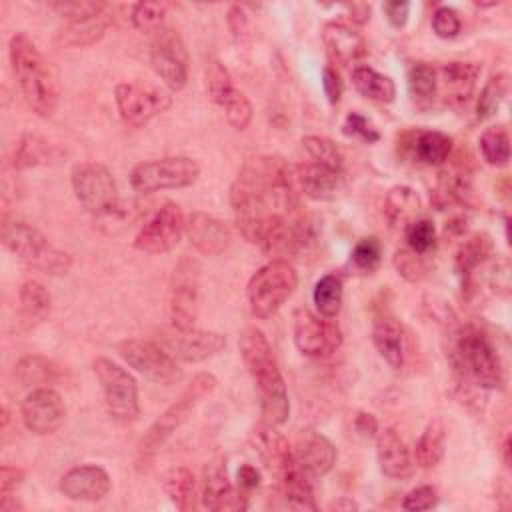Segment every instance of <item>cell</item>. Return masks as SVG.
<instances>
[{
  "label": "cell",
  "mask_w": 512,
  "mask_h": 512,
  "mask_svg": "<svg viewBox=\"0 0 512 512\" xmlns=\"http://www.w3.org/2000/svg\"><path fill=\"white\" fill-rule=\"evenodd\" d=\"M20 314L28 326H36L44 322L52 310V296L44 288V284L36 280H28L22 284L20 292Z\"/></svg>",
  "instance_id": "obj_38"
},
{
  "label": "cell",
  "mask_w": 512,
  "mask_h": 512,
  "mask_svg": "<svg viewBox=\"0 0 512 512\" xmlns=\"http://www.w3.org/2000/svg\"><path fill=\"white\" fill-rule=\"evenodd\" d=\"M218 380L210 372H198L190 384L180 392V396L150 424L146 434L138 442L136 466L138 470H148L156 454L168 442V438L192 416L204 398L216 390Z\"/></svg>",
  "instance_id": "obj_5"
},
{
  "label": "cell",
  "mask_w": 512,
  "mask_h": 512,
  "mask_svg": "<svg viewBox=\"0 0 512 512\" xmlns=\"http://www.w3.org/2000/svg\"><path fill=\"white\" fill-rule=\"evenodd\" d=\"M224 114H226V120L232 128L236 130H246L252 122V116H254V110H252V104L248 100V96L244 92H240L238 88L232 92V96L224 102Z\"/></svg>",
  "instance_id": "obj_51"
},
{
  "label": "cell",
  "mask_w": 512,
  "mask_h": 512,
  "mask_svg": "<svg viewBox=\"0 0 512 512\" xmlns=\"http://www.w3.org/2000/svg\"><path fill=\"white\" fill-rule=\"evenodd\" d=\"M162 490L168 500L182 512H190L198 502V488L192 470L186 466H174L162 476Z\"/></svg>",
  "instance_id": "obj_34"
},
{
  "label": "cell",
  "mask_w": 512,
  "mask_h": 512,
  "mask_svg": "<svg viewBox=\"0 0 512 512\" xmlns=\"http://www.w3.org/2000/svg\"><path fill=\"white\" fill-rule=\"evenodd\" d=\"M112 24V16L108 12H102L98 16L78 20V22H66L64 28L56 34V44L64 48H86L96 44Z\"/></svg>",
  "instance_id": "obj_30"
},
{
  "label": "cell",
  "mask_w": 512,
  "mask_h": 512,
  "mask_svg": "<svg viewBox=\"0 0 512 512\" xmlns=\"http://www.w3.org/2000/svg\"><path fill=\"white\" fill-rule=\"evenodd\" d=\"M186 232V218L176 202H164L138 230L134 248L146 254H166Z\"/></svg>",
  "instance_id": "obj_14"
},
{
  "label": "cell",
  "mask_w": 512,
  "mask_h": 512,
  "mask_svg": "<svg viewBox=\"0 0 512 512\" xmlns=\"http://www.w3.org/2000/svg\"><path fill=\"white\" fill-rule=\"evenodd\" d=\"M342 132L346 136H356L366 144H374V142L380 140V132L360 112H348L346 114L344 124H342Z\"/></svg>",
  "instance_id": "obj_53"
},
{
  "label": "cell",
  "mask_w": 512,
  "mask_h": 512,
  "mask_svg": "<svg viewBox=\"0 0 512 512\" xmlns=\"http://www.w3.org/2000/svg\"><path fill=\"white\" fill-rule=\"evenodd\" d=\"M70 182L80 206L96 218H106L120 208L118 186L112 172L100 162H80L70 172Z\"/></svg>",
  "instance_id": "obj_8"
},
{
  "label": "cell",
  "mask_w": 512,
  "mask_h": 512,
  "mask_svg": "<svg viewBox=\"0 0 512 512\" xmlns=\"http://www.w3.org/2000/svg\"><path fill=\"white\" fill-rule=\"evenodd\" d=\"M480 154L490 166H506L510 160V136L504 126H490L478 138Z\"/></svg>",
  "instance_id": "obj_42"
},
{
  "label": "cell",
  "mask_w": 512,
  "mask_h": 512,
  "mask_svg": "<svg viewBox=\"0 0 512 512\" xmlns=\"http://www.w3.org/2000/svg\"><path fill=\"white\" fill-rule=\"evenodd\" d=\"M372 342L390 368L400 370L404 366V330L394 316L382 314L374 320Z\"/></svg>",
  "instance_id": "obj_28"
},
{
  "label": "cell",
  "mask_w": 512,
  "mask_h": 512,
  "mask_svg": "<svg viewBox=\"0 0 512 512\" xmlns=\"http://www.w3.org/2000/svg\"><path fill=\"white\" fill-rule=\"evenodd\" d=\"M376 454L380 470L394 480H404L412 474L414 462L412 454L402 440L400 432L394 426H388L384 430H378L376 434Z\"/></svg>",
  "instance_id": "obj_24"
},
{
  "label": "cell",
  "mask_w": 512,
  "mask_h": 512,
  "mask_svg": "<svg viewBox=\"0 0 512 512\" xmlns=\"http://www.w3.org/2000/svg\"><path fill=\"white\" fill-rule=\"evenodd\" d=\"M502 462L506 468H510V438L508 436L502 442Z\"/></svg>",
  "instance_id": "obj_64"
},
{
  "label": "cell",
  "mask_w": 512,
  "mask_h": 512,
  "mask_svg": "<svg viewBox=\"0 0 512 512\" xmlns=\"http://www.w3.org/2000/svg\"><path fill=\"white\" fill-rule=\"evenodd\" d=\"M200 176V166L188 156H164L140 162L130 172V186L140 194L168 188L192 186Z\"/></svg>",
  "instance_id": "obj_9"
},
{
  "label": "cell",
  "mask_w": 512,
  "mask_h": 512,
  "mask_svg": "<svg viewBox=\"0 0 512 512\" xmlns=\"http://www.w3.org/2000/svg\"><path fill=\"white\" fill-rule=\"evenodd\" d=\"M420 208V196L410 186L390 188L384 200V216L390 228L398 230H406V226L416 220Z\"/></svg>",
  "instance_id": "obj_33"
},
{
  "label": "cell",
  "mask_w": 512,
  "mask_h": 512,
  "mask_svg": "<svg viewBox=\"0 0 512 512\" xmlns=\"http://www.w3.org/2000/svg\"><path fill=\"white\" fill-rule=\"evenodd\" d=\"M294 172H296V182L300 192L312 200H330L336 196L340 188L342 172L330 170L316 162L298 164L294 166Z\"/></svg>",
  "instance_id": "obj_29"
},
{
  "label": "cell",
  "mask_w": 512,
  "mask_h": 512,
  "mask_svg": "<svg viewBox=\"0 0 512 512\" xmlns=\"http://www.w3.org/2000/svg\"><path fill=\"white\" fill-rule=\"evenodd\" d=\"M316 310L320 312V316L324 318H336L340 308H342V298H344V286H342V278L336 272L324 274L312 292Z\"/></svg>",
  "instance_id": "obj_41"
},
{
  "label": "cell",
  "mask_w": 512,
  "mask_h": 512,
  "mask_svg": "<svg viewBox=\"0 0 512 512\" xmlns=\"http://www.w3.org/2000/svg\"><path fill=\"white\" fill-rule=\"evenodd\" d=\"M352 86L358 94H362L368 100L390 104L396 98V84L390 76L376 72L370 66H356L350 74Z\"/></svg>",
  "instance_id": "obj_36"
},
{
  "label": "cell",
  "mask_w": 512,
  "mask_h": 512,
  "mask_svg": "<svg viewBox=\"0 0 512 512\" xmlns=\"http://www.w3.org/2000/svg\"><path fill=\"white\" fill-rule=\"evenodd\" d=\"M200 498L202 504L214 512L248 508L246 494L240 488H234L226 472V462L222 458H216L204 466Z\"/></svg>",
  "instance_id": "obj_19"
},
{
  "label": "cell",
  "mask_w": 512,
  "mask_h": 512,
  "mask_svg": "<svg viewBox=\"0 0 512 512\" xmlns=\"http://www.w3.org/2000/svg\"><path fill=\"white\" fill-rule=\"evenodd\" d=\"M200 266L194 258L182 256L172 274L170 322L174 330L194 328L200 308Z\"/></svg>",
  "instance_id": "obj_11"
},
{
  "label": "cell",
  "mask_w": 512,
  "mask_h": 512,
  "mask_svg": "<svg viewBox=\"0 0 512 512\" xmlns=\"http://www.w3.org/2000/svg\"><path fill=\"white\" fill-rule=\"evenodd\" d=\"M426 254H416L410 248L408 250H398L394 254V266L398 270V274L408 280V282H420L428 276L430 266L424 258Z\"/></svg>",
  "instance_id": "obj_50"
},
{
  "label": "cell",
  "mask_w": 512,
  "mask_h": 512,
  "mask_svg": "<svg viewBox=\"0 0 512 512\" xmlns=\"http://www.w3.org/2000/svg\"><path fill=\"white\" fill-rule=\"evenodd\" d=\"M408 248L416 254H428L436 244V228L428 218H416L404 230Z\"/></svg>",
  "instance_id": "obj_49"
},
{
  "label": "cell",
  "mask_w": 512,
  "mask_h": 512,
  "mask_svg": "<svg viewBox=\"0 0 512 512\" xmlns=\"http://www.w3.org/2000/svg\"><path fill=\"white\" fill-rule=\"evenodd\" d=\"M186 236H188L190 244L204 256L222 254L232 240L230 228L222 220H218L206 212H192L188 216Z\"/></svg>",
  "instance_id": "obj_23"
},
{
  "label": "cell",
  "mask_w": 512,
  "mask_h": 512,
  "mask_svg": "<svg viewBox=\"0 0 512 512\" xmlns=\"http://www.w3.org/2000/svg\"><path fill=\"white\" fill-rule=\"evenodd\" d=\"M438 504V492L434 486H418L414 490H410L404 498H402V508L410 510V512H420V510H430Z\"/></svg>",
  "instance_id": "obj_54"
},
{
  "label": "cell",
  "mask_w": 512,
  "mask_h": 512,
  "mask_svg": "<svg viewBox=\"0 0 512 512\" xmlns=\"http://www.w3.org/2000/svg\"><path fill=\"white\" fill-rule=\"evenodd\" d=\"M22 480H24V470L22 468L4 464L0 468V496L14 494L16 488L22 484Z\"/></svg>",
  "instance_id": "obj_58"
},
{
  "label": "cell",
  "mask_w": 512,
  "mask_h": 512,
  "mask_svg": "<svg viewBox=\"0 0 512 512\" xmlns=\"http://www.w3.org/2000/svg\"><path fill=\"white\" fill-rule=\"evenodd\" d=\"M466 224H468V220L464 216H454L446 222V234L462 236L466 232Z\"/></svg>",
  "instance_id": "obj_62"
},
{
  "label": "cell",
  "mask_w": 512,
  "mask_h": 512,
  "mask_svg": "<svg viewBox=\"0 0 512 512\" xmlns=\"http://www.w3.org/2000/svg\"><path fill=\"white\" fill-rule=\"evenodd\" d=\"M346 12H348V18L352 20V24L364 26L370 20L372 8L366 2H354V4H346Z\"/></svg>",
  "instance_id": "obj_61"
},
{
  "label": "cell",
  "mask_w": 512,
  "mask_h": 512,
  "mask_svg": "<svg viewBox=\"0 0 512 512\" xmlns=\"http://www.w3.org/2000/svg\"><path fill=\"white\" fill-rule=\"evenodd\" d=\"M382 10L386 14V20L390 22V26L394 28H404L410 16V2L404 0H390L382 4Z\"/></svg>",
  "instance_id": "obj_57"
},
{
  "label": "cell",
  "mask_w": 512,
  "mask_h": 512,
  "mask_svg": "<svg viewBox=\"0 0 512 512\" xmlns=\"http://www.w3.org/2000/svg\"><path fill=\"white\" fill-rule=\"evenodd\" d=\"M480 76V64L476 62H448L440 68V80H442V96L448 106H464L476 88Z\"/></svg>",
  "instance_id": "obj_25"
},
{
  "label": "cell",
  "mask_w": 512,
  "mask_h": 512,
  "mask_svg": "<svg viewBox=\"0 0 512 512\" xmlns=\"http://www.w3.org/2000/svg\"><path fill=\"white\" fill-rule=\"evenodd\" d=\"M226 22H228V28H230V34H232V40L238 44V46H246L250 42V24H248V16L244 12V8L240 4H232L230 10H228V16H226Z\"/></svg>",
  "instance_id": "obj_55"
},
{
  "label": "cell",
  "mask_w": 512,
  "mask_h": 512,
  "mask_svg": "<svg viewBox=\"0 0 512 512\" xmlns=\"http://www.w3.org/2000/svg\"><path fill=\"white\" fill-rule=\"evenodd\" d=\"M92 368L102 386L108 414L116 422H134L140 416L138 384L134 376L110 358H96Z\"/></svg>",
  "instance_id": "obj_10"
},
{
  "label": "cell",
  "mask_w": 512,
  "mask_h": 512,
  "mask_svg": "<svg viewBox=\"0 0 512 512\" xmlns=\"http://www.w3.org/2000/svg\"><path fill=\"white\" fill-rule=\"evenodd\" d=\"M238 348L242 362L258 388L262 420L272 426L284 424L290 416V400L268 338L260 328L246 326L240 332Z\"/></svg>",
  "instance_id": "obj_2"
},
{
  "label": "cell",
  "mask_w": 512,
  "mask_h": 512,
  "mask_svg": "<svg viewBox=\"0 0 512 512\" xmlns=\"http://www.w3.org/2000/svg\"><path fill=\"white\" fill-rule=\"evenodd\" d=\"M278 498L282 508L290 510H318L314 500V490L304 470L292 474L290 478L278 482Z\"/></svg>",
  "instance_id": "obj_39"
},
{
  "label": "cell",
  "mask_w": 512,
  "mask_h": 512,
  "mask_svg": "<svg viewBox=\"0 0 512 512\" xmlns=\"http://www.w3.org/2000/svg\"><path fill=\"white\" fill-rule=\"evenodd\" d=\"M324 46L328 48L330 56L338 64H350L356 62L366 54V40L360 32L350 28L344 22H328L322 30Z\"/></svg>",
  "instance_id": "obj_27"
},
{
  "label": "cell",
  "mask_w": 512,
  "mask_h": 512,
  "mask_svg": "<svg viewBox=\"0 0 512 512\" xmlns=\"http://www.w3.org/2000/svg\"><path fill=\"white\" fill-rule=\"evenodd\" d=\"M444 444H446V430L442 420L434 418L426 424L420 438L416 440L414 448V460L420 468H434L442 456H444Z\"/></svg>",
  "instance_id": "obj_40"
},
{
  "label": "cell",
  "mask_w": 512,
  "mask_h": 512,
  "mask_svg": "<svg viewBox=\"0 0 512 512\" xmlns=\"http://www.w3.org/2000/svg\"><path fill=\"white\" fill-rule=\"evenodd\" d=\"M328 510H336V512H352V510H358V504H356L352 498H348V496H340L338 500L330 502Z\"/></svg>",
  "instance_id": "obj_63"
},
{
  "label": "cell",
  "mask_w": 512,
  "mask_h": 512,
  "mask_svg": "<svg viewBox=\"0 0 512 512\" xmlns=\"http://www.w3.org/2000/svg\"><path fill=\"white\" fill-rule=\"evenodd\" d=\"M298 274L288 260H270L250 278L246 286L248 306L254 318L266 320L274 316L282 304L294 294Z\"/></svg>",
  "instance_id": "obj_7"
},
{
  "label": "cell",
  "mask_w": 512,
  "mask_h": 512,
  "mask_svg": "<svg viewBox=\"0 0 512 512\" xmlns=\"http://www.w3.org/2000/svg\"><path fill=\"white\" fill-rule=\"evenodd\" d=\"M168 4L166 2H154V0H142L132 6L130 20L136 30L140 32H158L164 28V16H166Z\"/></svg>",
  "instance_id": "obj_46"
},
{
  "label": "cell",
  "mask_w": 512,
  "mask_h": 512,
  "mask_svg": "<svg viewBox=\"0 0 512 512\" xmlns=\"http://www.w3.org/2000/svg\"><path fill=\"white\" fill-rule=\"evenodd\" d=\"M12 72L20 86L26 104L38 116H52L58 106L60 86L50 62L42 56L36 44L22 32L14 34L8 44Z\"/></svg>",
  "instance_id": "obj_3"
},
{
  "label": "cell",
  "mask_w": 512,
  "mask_h": 512,
  "mask_svg": "<svg viewBox=\"0 0 512 512\" xmlns=\"http://www.w3.org/2000/svg\"><path fill=\"white\" fill-rule=\"evenodd\" d=\"M24 426L38 436L54 434L66 418V406L62 396L50 386L34 388L20 404Z\"/></svg>",
  "instance_id": "obj_18"
},
{
  "label": "cell",
  "mask_w": 512,
  "mask_h": 512,
  "mask_svg": "<svg viewBox=\"0 0 512 512\" xmlns=\"http://www.w3.org/2000/svg\"><path fill=\"white\" fill-rule=\"evenodd\" d=\"M118 354L130 368L156 384H170L180 378L174 356L150 340L128 338L118 344Z\"/></svg>",
  "instance_id": "obj_16"
},
{
  "label": "cell",
  "mask_w": 512,
  "mask_h": 512,
  "mask_svg": "<svg viewBox=\"0 0 512 512\" xmlns=\"http://www.w3.org/2000/svg\"><path fill=\"white\" fill-rule=\"evenodd\" d=\"M354 430L364 436V438H372L378 434V420L374 414L370 412H364L360 410L356 416H354Z\"/></svg>",
  "instance_id": "obj_60"
},
{
  "label": "cell",
  "mask_w": 512,
  "mask_h": 512,
  "mask_svg": "<svg viewBox=\"0 0 512 512\" xmlns=\"http://www.w3.org/2000/svg\"><path fill=\"white\" fill-rule=\"evenodd\" d=\"M150 64L156 76L172 90L180 92L188 80V52L182 36L174 28H160L150 44Z\"/></svg>",
  "instance_id": "obj_12"
},
{
  "label": "cell",
  "mask_w": 512,
  "mask_h": 512,
  "mask_svg": "<svg viewBox=\"0 0 512 512\" xmlns=\"http://www.w3.org/2000/svg\"><path fill=\"white\" fill-rule=\"evenodd\" d=\"M60 374V366L40 354L22 356L14 366V376L22 386H48L58 380Z\"/></svg>",
  "instance_id": "obj_37"
},
{
  "label": "cell",
  "mask_w": 512,
  "mask_h": 512,
  "mask_svg": "<svg viewBox=\"0 0 512 512\" xmlns=\"http://www.w3.org/2000/svg\"><path fill=\"white\" fill-rule=\"evenodd\" d=\"M494 244L488 234H472L468 240H464L456 252V270L462 278V290H470V284L474 280V272L492 256Z\"/></svg>",
  "instance_id": "obj_31"
},
{
  "label": "cell",
  "mask_w": 512,
  "mask_h": 512,
  "mask_svg": "<svg viewBox=\"0 0 512 512\" xmlns=\"http://www.w3.org/2000/svg\"><path fill=\"white\" fill-rule=\"evenodd\" d=\"M204 86H206L208 98H210L214 104H218V106H224V102H226V100L232 96V92L236 90L228 68H226L220 60H210V62L206 64V70H204Z\"/></svg>",
  "instance_id": "obj_44"
},
{
  "label": "cell",
  "mask_w": 512,
  "mask_h": 512,
  "mask_svg": "<svg viewBox=\"0 0 512 512\" xmlns=\"http://www.w3.org/2000/svg\"><path fill=\"white\" fill-rule=\"evenodd\" d=\"M58 158H62V150L58 146L50 144L42 136L24 134V136H20V140L14 146L12 166L16 170H24V168L40 166V164L58 162Z\"/></svg>",
  "instance_id": "obj_32"
},
{
  "label": "cell",
  "mask_w": 512,
  "mask_h": 512,
  "mask_svg": "<svg viewBox=\"0 0 512 512\" xmlns=\"http://www.w3.org/2000/svg\"><path fill=\"white\" fill-rule=\"evenodd\" d=\"M0 238L2 244L18 256L24 264L50 274L60 276L70 270L72 258L68 252L56 248L50 244V240L32 224L20 220V218H2L0 226Z\"/></svg>",
  "instance_id": "obj_6"
},
{
  "label": "cell",
  "mask_w": 512,
  "mask_h": 512,
  "mask_svg": "<svg viewBox=\"0 0 512 512\" xmlns=\"http://www.w3.org/2000/svg\"><path fill=\"white\" fill-rule=\"evenodd\" d=\"M506 92H508V74H504V72L492 74L486 80V84L482 86L480 96L476 100V118L478 120L492 118L498 112Z\"/></svg>",
  "instance_id": "obj_43"
},
{
  "label": "cell",
  "mask_w": 512,
  "mask_h": 512,
  "mask_svg": "<svg viewBox=\"0 0 512 512\" xmlns=\"http://www.w3.org/2000/svg\"><path fill=\"white\" fill-rule=\"evenodd\" d=\"M170 352L182 362H204L226 348V336L214 330H176L168 336Z\"/></svg>",
  "instance_id": "obj_22"
},
{
  "label": "cell",
  "mask_w": 512,
  "mask_h": 512,
  "mask_svg": "<svg viewBox=\"0 0 512 512\" xmlns=\"http://www.w3.org/2000/svg\"><path fill=\"white\" fill-rule=\"evenodd\" d=\"M406 86L412 104L418 110H428L438 90V72L428 62H412L406 72Z\"/></svg>",
  "instance_id": "obj_35"
},
{
  "label": "cell",
  "mask_w": 512,
  "mask_h": 512,
  "mask_svg": "<svg viewBox=\"0 0 512 512\" xmlns=\"http://www.w3.org/2000/svg\"><path fill=\"white\" fill-rule=\"evenodd\" d=\"M450 362L462 384L482 390H500L504 370L488 332L476 324H464L454 334Z\"/></svg>",
  "instance_id": "obj_4"
},
{
  "label": "cell",
  "mask_w": 512,
  "mask_h": 512,
  "mask_svg": "<svg viewBox=\"0 0 512 512\" xmlns=\"http://www.w3.org/2000/svg\"><path fill=\"white\" fill-rule=\"evenodd\" d=\"M250 446L262 460V464L268 468V472L276 478V482H282L290 478L292 474L300 472L302 468L296 462L294 448L288 444L282 432H278L272 424L268 422H258L250 430Z\"/></svg>",
  "instance_id": "obj_17"
},
{
  "label": "cell",
  "mask_w": 512,
  "mask_h": 512,
  "mask_svg": "<svg viewBox=\"0 0 512 512\" xmlns=\"http://www.w3.org/2000/svg\"><path fill=\"white\" fill-rule=\"evenodd\" d=\"M430 24H432L434 34H436L438 38H444V40L458 36L460 28H462V22H460L458 12H456L454 8H450V6H438V8L432 12Z\"/></svg>",
  "instance_id": "obj_52"
},
{
  "label": "cell",
  "mask_w": 512,
  "mask_h": 512,
  "mask_svg": "<svg viewBox=\"0 0 512 512\" xmlns=\"http://www.w3.org/2000/svg\"><path fill=\"white\" fill-rule=\"evenodd\" d=\"M230 204L238 232L260 246L278 218L300 212L294 168L276 154L246 160L230 186Z\"/></svg>",
  "instance_id": "obj_1"
},
{
  "label": "cell",
  "mask_w": 512,
  "mask_h": 512,
  "mask_svg": "<svg viewBox=\"0 0 512 512\" xmlns=\"http://www.w3.org/2000/svg\"><path fill=\"white\" fill-rule=\"evenodd\" d=\"M402 148L422 164L440 166L452 152V138L438 130H418L402 136Z\"/></svg>",
  "instance_id": "obj_26"
},
{
  "label": "cell",
  "mask_w": 512,
  "mask_h": 512,
  "mask_svg": "<svg viewBox=\"0 0 512 512\" xmlns=\"http://www.w3.org/2000/svg\"><path fill=\"white\" fill-rule=\"evenodd\" d=\"M380 260H382V244L376 236H366L358 240L350 254V262L354 270L362 274H372L378 268Z\"/></svg>",
  "instance_id": "obj_47"
},
{
  "label": "cell",
  "mask_w": 512,
  "mask_h": 512,
  "mask_svg": "<svg viewBox=\"0 0 512 512\" xmlns=\"http://www.w3.org/2000/svg\"><path fill=\"white\" fill-rule=\"evenodd\" d=\"M302 146L306 148V152L310 154V158L320 164V166H326L330 170H336V172H342L344 168V156L340 152V148L334 144V140L326 138V136H316V134H310V136H304L302 138Z\"/></svg>",
  "instance_id": "obj_45"
},
{
  "label": "cell",
  "mask_w": 512,
  "mask_h": 512,
  "mask_svg": "<svg viewBox=\"0 0 512 512\" xmlns=\"http://www.w3.org/2000/svg\"><path fill=\"white\" fill-rule=\"evenodd\" d=\"M236 480H238V488L244 492H250L254 488L260 486V470L252 464H242L236 472Z\"/></svg>",
  "instance_id": "obj_59"
},
{
  "label": "cell",
  "mask_w": 512,
  "mask_h": 512,
  "mask_svg": "<svg viewBox=\"0 0 512 512\" xmlns=\"http://www.w3.org/2000/svg\"><path fill=\"white\" fill-rule=\"evenodd\" d=\"M322 90H324V96L328 98L330 104H338L340 102L342 92H344V84H342L340 74L332 66H326L322 70Z\"/></svg>",
  "instance_id": "obj_56"
},
{
  "label": "cell",
  "mask_w": 512,
  "mask_h": 512,
  "mask_svg": "<svg viewBox=\"0 0 512 512\" xmlns=\"http://www.w3.org/2000/svg\"><path fill=\"white\" fill-rule=\"evenodd\" d=\"M294 456L298 466L312 478L326 476L336 464V448L334 444L320 432L312 428H302L296 436Z\"/></svg>",
  "instance_id": "obj_21"
},
{
  "label": "cell",
  "mask_w": 512,
  "mask_h": 512,
  "mask_svg": "<svg viewBox=\"0 0 512 512\" xmlns=\"http://www.w3.org/2000/svg\"><path fill=\"white\" fill-rule=\"evenodd\" d=\"M114 100L120 118L136 128L148 124L152 118L172 106V98L166 92L142 82L116 84Z\"/></svg>",
  "instance_id": "obj_13"
},
{
  "label": "cell",
  "mask_w": 512,
  "mask_h": 512,
  "mask_svg": "<svg viewBox=\"0 0 512 512\" xmlns=\"http://www.w3.org/2000/svg\"><path fill=\"white\" fill-rule=\"evenodd\" d=\"M112 488L110 476L102 466L80 464L62 474L58 490L62 496L78 502H98L108 496Z\"/></svg>",
  "instance_id": "obj_20"
},
{
  "label": "cell",
  "mask_w": 512,
  "mask_h": 512,
  "mask_svg": "<svg viewBox=\"0 0 512 512\" xmlns=\"http://www.w3.org/2000/svg\"><path fill=\"white\" fill-rule=\"evenodd\" d=\"M50 8L66 22H78V20H86L106 12L108 4L96 2V0H72V2H52Z\"/></svg>",
  "instance_id": "obj_48"
},
{
  "label": "cell",
  "mask_w": 512,
  "mask_h": 512,
  "mask_svg": "<svg viewBox=\"0 0 512 512\" xmlns=\"http://www.w3.org/2000/svg\"><path fill=\"white\" fill-rule=\"evenodd\" d=\"M294 344L304 356L328 358L342 346V330L332 318L298 308L294 312Z\"/></svg>",
  "instance_id": "obj_15"
}]
</instances>
